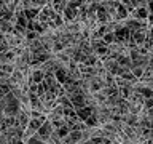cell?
<instances>
[{"label":"cell","instance_id":"obj_1","mask_svg":"<svg viewBox=\"0 0 153 144\" xmlns=\"http://www.w3.org/2000/svg\"><path fill=\"white\" fill-rule=\"evenodd\" d=\"M147 32L148 29H140L137 32H132V40L137 43V46H143V43L147 40Z\"/></svg>","mask_w":153,"mask_h":144},{"label":"cell","instance_id":"obj_2","mask_svg":"<svg viewBox=\"0 0 153 144\" xmlns=\"http://www.w3.org/2000/svg\"><path fill=\"white\" fill-rule=\"evenodd\" d=\"M143 72H145V69H143V67H134V69H132V74L136 75L137 80H140L142 77H143Z\"/></svg>","mask_w":153,"mask_h":144},{"label":"cell","instance_id":"obj_3","mask_svg":"<svg viewBox=\"0 0 153 144\" xmlns=\"http://www.w3.org/2000/svg\"><path fill=\"white\" fill-rule=\"evenodd\" d=\"M147 10H148V13H150V14H153V2L147 3Z\"/></svg>","mask_w":153,"mask_h":144}]
</instances>
